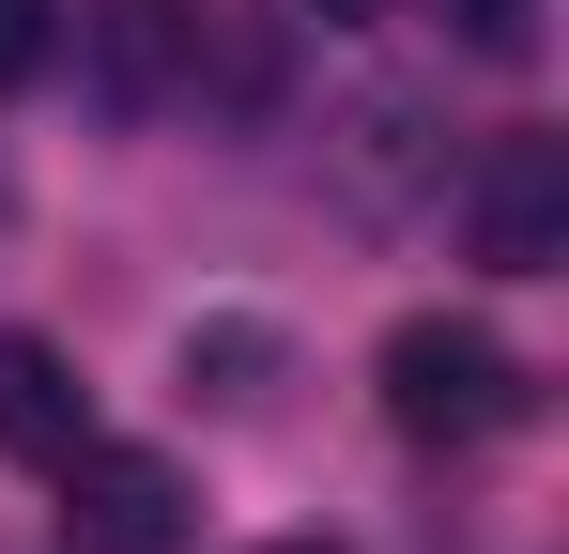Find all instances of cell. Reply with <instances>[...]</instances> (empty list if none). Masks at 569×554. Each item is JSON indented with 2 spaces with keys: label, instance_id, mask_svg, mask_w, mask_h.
Wrapping results in <instances>:
<instances>
[{
  "label": "cell",
  "instance_id": "cell-1",
  "mask_svg": "<svg viewBox=\"0 0 569 554\" xmlns=\"http://www.w3.org/2000/svg\"><path fill=\"white\" fill-rule=\"evenodd\" d=\"M523 355L492 339V324H447V308H416L400 339H385V416L416 432V447H492V432H523Z\"/></svg>",
  "mask_w": 569,
  "mask_h": 554
},
{
  "label": "cell",
  "instance_id": "cell-2",
  "mask_svg": "<svg viewBox=\"0 0 569 554\" xmlns=\"http://www.w3.org/2000/svg\"><path fill=\"white\" fill-rule=\"evenodd\" d=\"M462 247L492 277H555L569 263V139H539V123H523V139H492V155H477V185H462Z\"/></svg>",
  "mask_w": 569,
  "mask_h": 554
},
{
  "label": "cell",
  "instance_id": "cell-3",
  "mask_svg": "<svg viewBox=\"0 0 569 554\" xmlns=\"http://www.w3.org/2000/svg\"><path fill=\"white\" fill-rule=\"evenodd\" d=\"M62 524H78V554H186L200 540L186 462H154V447H62Z\"/></svg>",
  "mask_w": 569,
  "mask_h": 554
},
{
  "label": "cell",
  "instance_id": "cell-4",
  "mask_svg": "<svg viewBox=\"0 0 569 554\" xmlns=\"http://www.w3.org/2000/svg\"><path fill=\"white\" fill-rule=\"evenodd\" d=\"M186 62H200V0H78V78H93V108L154 123V108H186Z\"/></svg>",
  "mask_w": 569,
  "mask_h": 554
},
{
  "label": "cell",
  "instance_id": "cell-5",
  "mask_svg": "<svg viewBox=\"0 0 569 554\" xmlns=\"http://www.w3.org/2000/svg\"><path fill=\"white\" fill-rule=\"evenodd\" d=\"M323 170L355 216H416L431 185H447V139H431V92H355L339 108V139H323Z\"/></svg>",
  "mask_w": 569,
  "mask_h": 554
},
{
  "label": "cell",
  "instance_id": "cell-6",
  "mask_svg": "<svg viewBox=\"0 0 569 554\" xmlns=\"http://www.w3.org/2000/svg\"><path fill=\"white\" fill-rule=\"evenodd\" d=\"M278 385H292V339H278V324H247V308L186 324V400H200V416H278Z\"/></svg>",
  "mask_w": 569,
  "mask_h": 554
},
{
  "label": "cell",
  "instance_id": "cell-7",
  "mask_svg": "<svg viewBox=\"0 0 569 554\" xmlns=\"http://www.w3.org/2000/svg\"><path fill=\"white\" fill-rule=\"evenodd\" d=\"M0 447H16V462L93 447V400H78V369L47 355V339H16V324H0Z\"/></svg>",
  "mask_w": 569,
  "mask_h": 554
},
{
  "label": "cell",
  "instance_id": "cell-8",
  "mask_svg": "<svg viewBox=\"0 0 569 554\" xmlns=\"http://www.w3.org/2000/svg\"><path fill=\"white\" fill-rule=\"evenodd\" d=\"M539 31H555V0H447V47L492 62V78H523V62H539Z\"/></svg>",
  "mask_w": 569,
  "mask_h": 554
},
{
  "label": "cell",
  "instance_id": "cell-9",
  "mask_svg": "<svg viewBox=\"0 0 569 554\" xmlns=\"http://www.w3.org/2000/svg\"><path fill=\"white\" fill-rule=\"evenodd\" d=\"M47 47H62V0H0V92L31 78V62H47Z\"/></svg>",
  "mask_w": 569,
  "mask_h": 554
},
{
  "label": "cell",
  "instance_id": "cell-10",
  "mask_svg": "<svg viewBox=\"0 0 569 554\" xmlns=\"http://www.w3.org/2000/svg\"><path fill=\"white\" fill-rule=\"evenodd\" d=\"M308 16H385V0H308Z\"/></svg>",
  "mask_w": 569,
  "mask_h": 554
},
{
  "label": "cell",
  "instance_id": "cell-11",
  "mask_svg": "<svg viewBox=\"0 0 569 554\" xmlns=\"http://www.w3.org/2000/svg\"><path fill=\"white\" fill-rule=\"evenodd\" d=\"M292 554H323V540H292Z\"/></svg>",
  "mask_w": 569,
  "mask_h": 554
}]
</instances>
